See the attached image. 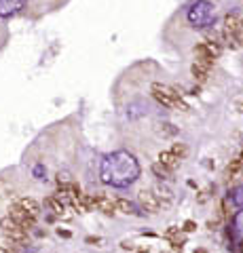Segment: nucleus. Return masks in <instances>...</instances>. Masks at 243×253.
I'll return each instance as SVG.
<instances>
[{"mask_svg": "<svg viewBox=\"0 0 243 253\" xmlns=\"http://www.w3.org/2000/svg\"><path fill=\"white\" fill-rule=\"evenodd\" d=\"M140 161L129 150H114L101 156L99 161V181L106 186L125 190L140 179Z\"/></svg>", "mask_w": 243, "mask_h": 253, "instance_id": "obj_1", "label": "nucleus"}, {"mask_svg": "<svg viewBox=\"0 0 243 253\" xmlns=\"http://www.w3.org/2000/svg\"><path fill=\"white\" fill-rule=\"evenodd\" d=\"M180 161H182V148L180 146L163 150V152L159 154V167H163L165 171H174L180 165Z\"/></svg>", "mask_w": 243, "mask_h": 253, "instance_id": "obj_5", "label": "nucleus"}, {"mask_svg": "<svg viewBox=\"0 0 243 253\" xmlns=\"http://www.w3.org/2000/svg\"><path fill=\"white\" fill-rule=\"evenodd\" d=\"M26 9V0H0V17L9 19Z\"/></svg>", "mask_w": 243, "mask_h": 253, "instance_id": "obj_6", "label": "nucleus"}, {"mask_svg": "<svg viewBox=\"0 0 243 253\" xmlns=\"http://www.w3.org/2000/svg\"><path fill=\"white\" fill-rule=\"evenodd\" d=\"M231 203L235 205V207H243V184H239V186H235L233 190H231Z\"/></svg>", "mask_w": 243, "mask_h": 253, "instance_id": "obj_14", "label": "nucleus"}, {"mask_svg": "<svg viewBox=\"0 0 243 253\" xmlns=\"http://www.w3.org/2000/svg\"><path fill=\"white\" fill-rule=\"evenodd\" d=\"M89 205L93 209H97L101 213H106V215H114L116 213V199H110V196H93L89 199Z\"/></svg>", "mask_w": 243, "mask_h": 253, "instance_id": "obj_7", "label": "nucleus"}, {"mask_svg": "<svg viewBox=\"0 0 243 253\" xmlns=\"http://www.w3.org/2000/svg\"><path fill=\"white\" fill-rule=\"evenodd\" d=\"M211 63H214V61L194 57V63H193V76H194V81H197V83L207 81V76L211 72Z\"/></svg>", "mask_w": 243, "mask_h": 253, "instance_id": "obj_10", "label": "nucleus"}, {"mask_svg": "<svg viewBox=\"0 0 243 253\" xmlns=\"http://www.w3.org/2000/svg\"><path fill=\"white\" fill-rule=\"evenodd\" d=\"M140 205H142V209L146 213H156L161 209V201L156 199V194L152 190H142L140 192Z\"/></svg>", "mask_w": 243, "mask_h": 253, "instance_id": "obj_9", "label": "nucleus"}, {"mask_svg": "<svg viewBox=\"0 0 243 253\" xmlns=\"http://www.w3.org/2000/svg\"><path fill=\"white\" fill-rule=\"evenodd\" d=\"M231 230H233V236L237 239L239 243H243V207L235 213L233 217V224H231Z\"/></svg>", "mask_w": 243, "mask_h": 253, "instance_id": "obj_11", "label": "nucleus"}, {"mask_svg": "<svg viewBox=\"0 0 243 253\" xmlns=\"http://www.w3.org/2000/svg\"><path fill=\"white\" fill-rule=\"evenodd\" d=\"M9 217H13L15 221H19V224H21V226H26V228H30V226H32L34 221H36L34 215H30V213L21 207L19 201H17V203H13L11 207H9Z\"/></svg>", "mask_w": 243, "mask_h": 253, "instance_id": "obj_8", "label": "nucleus"}, {"mask_svg": "<svg viewBox=\"0 0 243 253\" xmlns=\"http://www.w3.org/2000/svg\"><path fill=\"white\" fill-rule=\"evenodd\" d=\"M19 205L34 217H38V213H41V205H38L34 199H19Z\"/></svg>", "mask_w": 243, "mask_h": 253, "instance_id": "obj_12", "label": "nucleus"}, {"mask_svg": "<svg viewBox=\"0 0 243 253\" xmlns=\"http://www.w3.org/2000/svg\"><path fill=\"white\" fill-rule=\"evenodd\" d=\"M186 21L194 30L209 28L216 21V4L209 0H194L186 9Z\"/></svg>", "mask_w": 243, "mask_h": 253, "instance_id": "obj_2", "label": "nucleus"}, {"mask_svg": "<svg viewBox=\"0 0 243 253\" xmlns=\"http://www.w3.org/2000/svg\"><path fill=\"white\" fill-rule=\"evenodd\" d=\"M0 230H2L4 239H9L11 243H21V241H26V236H28V228L21 226L19 221H15L9 215L0 219Z\"/></svg>", "mask_w": 243, "mask_h": 253, "instance_id": "obj_4", "label": "nucleus"}, {"mask_svg": "<svg viewBox=\"0 0 243 253\" xmlns=\"http://www.w3.org/2000/svg\"><path fill=\"white\" fill-rule=\"evenodd\" d=\"M116 213H125V215H131L136 213V205L127 199H116Z\"/></svg>", "mask_w": 243, "mask_h": 253, "instance_id": "obj_13", "label": "nucleus"}, {"mask_svg": "<svg viewBox=\"0 0 243 253\" xmlns=\"http://www.w3.org/2000/svg\"><path fill=\"white\" fill-rule=\"evenodd\" d=\"M0 253H11V251H6V249H2V247H0Z\"/></svg>", "mask_w": 243, "mask_h": 253, "instance_id": "obj_15", "label": "nucleus"}, {"mask_svg": "<svg viewBox=\"0 0 243 253\" xmlns=\"http://www.w3.org/2000/svg\"><path fill=\"white\" fill-rule=\"evenodd\" d=\"M150 93H152V97L159 101L161 106H165V108H169V110H188V104L184 101L182 93L176 91L174 86L154 83V84L150 86Z\"/></svg>", "mask_w": 243, "mask_h": 253, "instance_id": "obj_3", "label": "nucleus"}]
</instances>
